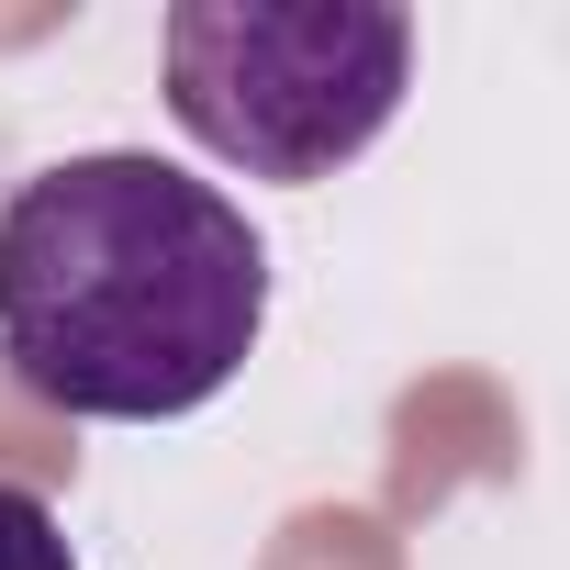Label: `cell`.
Segmentation results:
<instances>
[{"label":"cell","instance_id":"cell-3","mask_svg":"<svg viewBox=\"0 0 570 570\" xmlns=\"http://www.w3.org/2000/svg\"><path fill=\"white\" fill-rule=\"evenodd\" d=\"M0 570H79V548H68L57 503H46V492H23V481H0Z\"/></svg>","mask_w":570,"mask_h":570},{"label":"cell","instance_id":"cell-1","mask_svg":"<svg viewBox=\"0 0 570 570\" xmlns=\"http://www.w3.org/2000/svg\"><path fill=\"white\" fill-rule=\"evenodd\" d=\"M268 325L257 224L146 157H57L0 202V358L79 425H168L202 414Z\"/></svg>","mask_w":570,"mask_h":570},{"label":"cell","instance_id":"cell-2","mask_svg":"<svg viewBox=\"0 0 570 570\" xmlns=\"http://www.w3.org/2000/svg\"><path fill=\"white\" fill-rule=\"evenodd\" d=\"M168 112L202 157L246 179H336L381 146L414 90V12L392 0H179L168 35Z\"/></svg>","mask_w":570,"mask_h":570}]
</instances>
